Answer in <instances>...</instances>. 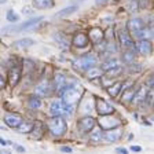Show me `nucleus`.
I'll return each mask as SVG.
<instances>
[{
  "label": "nucleus",
  "mask_w": 154,
  "mask_h": 154,
  "mask_svg": "<svg viewBox=\"0 0 154 154\" xmlns=\"http://www.w3.org/2000/svg\"><path fill=\"white\" fill-rule=\"evenodd\" d=\"M134 95H135V91L131 87H129L128 90L122 91V102H129V100H132L134 99Z\"/></svg>",
  "instance_id": "29"
},
{
  "label": "nucleus",
  "mask_w": 154,
  "mask_h": 154,
  "mask_svg": "<svg viewBox=\"0 0 154 154\" xmlns=\"http://www.w3.org/2000/svg\"><path fill=\"white\" fill-rule=\"evenodd\" d=\"M47 127L54 136H62L67 129L66 121L61 116H52V119H50L47 121Z\"/></svg>",
  "instance_id": "1"
},
{
  "label": "nucleus",
  "mask_w": 154,
  "mask_h": 154,
  "mask_svg": "<svg viewBox=\"0 0 154 154\" xmlns=\"http://www.w3.org/2000/svg\"><path fill=\"white\" fill-rule=\"evenodd\" d=\"M21 76H22V70H21V66L19 65H13L8 70V83L11 87H15L17 84L21 80Z\"/></svg>",
  "instance_id": "6"
},
{
  "label": "nucleus",
  "mask_w": 154,
  "mask_h": 154,
  "mask_svg": "<svg viewBox=\"0 0 154 154\" xmlns=\"http://www.w3.org/2000/svg\"><path fill=\"white\" fill-rule=\"evenodd\" d=\"M119 42H120V45H121L122 48H132L135 47L134 45V40L131 38V36L128 35V32L127 30H120L119 32Z\"/></svg>",
  "instance_id": "12"
},
{
  "label": "nucleus",
  "mask_w": 154,
  "mask_h": 154,
  "mask_svg": "<svg viewBox=\"0 0 154 154\" xmlns=\"http://www.w3.org/2000/svg\"><path fill=\"white\" fill-rule=\"evenodd\" d=\"M80 85L76 87H65V91L62 92V100L65 105H76L81 95V90L79 88Z\"/></svg>",
  "instance_id": "3"
},
{
  "label": "nucleus",
  "mask_w": 154,
  "mask_h": 154,
  "mask_svg": "<svg viewBox=\"0 0 154 154\" xmlns=\"http://www.w3.org/2000/svg\"><path fill=\"white\" fill-rule=\"evenodd\" d=\"M66 76L62 72H57L54 76V87L57 90H62L63 87H66Z\"/></svg>",
  "instance_id": "18"
},
{
  "label": "nucleus",
  "mask_w": 154,
  "mask_h": 154,
  "mask_svg": "<svg viewBox=\"0 0 154 154\" xmlns=\"http://www.w3.org/2000/svg\"><path fill=\"white\" fill-rule=\"evenodd\" d=\"M91 38L88 35H84V33H77V35H74L73 37V45L77 48H85L87 45L90 44Z\"/></svg>",
  "instance_id": "11"
},
{
  "label": "nucleus",
  "mask_w": 154,
  "mask_h": 154,
  "mask_svg": "<svg viewBox=\"0 0 154 154\" xmlns=\"http://www.w3.org/2000/svg\"><path fill=\"white\" fill-rule=\"evenodd\" d=\"M149 91H150V90H149L147 85H140L138 90L135 91V95H134L132 102H134L135 105H140V103H143V100L146 99V96H147Z\"/></svg>",
  "instance_id": "10"
},
{
  "label": "nucleus",
  "mask_w": 154,
  "mask_h": 154,
  "mask_svg": "<svg viewBox=\"0 0 154 154\" xmlns=\"http://www.w3.org/2000/svg\"><path fill=\"white\" fill-rule=\"evenodd\" d=\"M147 87L150 88V90H153V91H154V73L151 74V77L149 79V81H147Z\"/></svg>",
  "instance_id": "35"
},
{
  "label": "nucleus",
  "mask_w": 154,
  "mask_h": 154,
  "mask_svg": "<svg viewBox=\"0 0 154 154\" xmlns=\"http://www.w3.org/2000/svg\"><path fill=\"white\" fill-rule=\"evenodd\" d=\"M88 36H90L91 42L92 43H99L100 40H103V32L100 30L99 28H92L90 30V33H88Z\"/></svg>",
  "instance_id": "22"
},
{
  "label": "nucleus",
  "mask_w": 154,
  "mask_h": 154,
  "mask_svg": "<svg viewBox=\"0 0 154 154\" xmlns=\"http://www.w3.org/2000/svg\"><path fill=\"white\" fill-rule=\"evenodd\" d=\"M121 72V66H119V67H114V69H112V70H109V72H106L107 73V77H117V74Z\"/></svg>",
  "instance_id": "34"
},
{
  "label": "nucleus",
  "mask_w": 154,
  "mask_h": 154,
  "mask_svg": "<svg viewBox=\"0 0 154 154\" xmlns=\"http://www.w3.org/2000/svg\"><path fill=\"white\" fill-rule=\"evenodd\" d=\"M0 143H2V146H6V144H7V142L4 140V139H0Z\"/></svg>",
  "instance_id": "41"
},
{
  "label": "nucleus",
  "mask_w": 154,
  "mask_h": 154,
  "mask_svg": "<svg viewBox=\"0 0 154 154\" xmlns=\"http://www.w3.org/2000/svg\"><path fill=\"white\" fill-rule=\"evenodd\" d=\"M103 136H105L103 128H95L90 134V142L91 143H98V142H100L103 139Z\"/></svg>",
  "instance_id": "21"
},
{
  "label": "nucleus",
  "mask_w": 154,
  "mask_h": 154,
  "mask_svg": "<svg viewBox=\"0 0 154 154\" xmlns=\"http://www.w3.org/2000/svg\"><path fill=\"white\" fill-rule=\"evenodd\" d=\"M4 122L10 128H18L19 125L22 124V117L19 114H15V113H7L4 116Z\"/></svg>",
  "instance_id": "9"
},
{
  "label": "nucleus",
  "mask_w": 154,
  "mask_h": 154,
  "mask_svg": "<svg viewBox=\"0 0 154 154\" xmlns=\"http://www.w3.org/2000/svg\"><path fill=\"white\" fill-rule=\"evenodd\" d=\"M0 2H2V4H4V3L7 2V0H0Z\"/></svg>",
  "instance_id": "42"
},
{
  "label": "nucleus",
  "mask_w": 154,
  "mask_h": 154,
  "mask_svg": "<svg viewBox=\"0 0 154 154\" xmlns=\"http://www.w3.org/2000/svg\"><path fill=\"white\" fill-rule=\"evenodd\" d=\"M36 95H38L40 98H44V96H47L48 94H50V83L48 81H42L40 84H37V87H36Z\"/></svg>",
  "instance_id": "17"
},
{
  "label": "nucleus",
  "mask_w": 154,
  "mask_h": 154,
  "mask_svg": "<svg viewBox=\"0 0 154 154\" xmlns=\"http://www.w3.org/2000/svg\"><path fill=\"white\" fill-rule=\"evenodd\" d=\"M63 107L65 105L61 102V100H52L51 105H50V114L51 116H61L62 113H63Z\"/></svg>",
  "instance_id": "15"
},
{
  "label": "nucleus",
  "mask_w": 154,
  "mask_h": 154,
  "mask_svg": "<svg viewBox=\"0 0 154 154\" xmlns=\"http://www.w3.org/2000/svg\"><path fill=\"white\" fill-rule=\"evenodd\" d=\"M102 69H98V67H91V69H88L87 70V77L90 79V80H94V79H96V77L102 76Z\"/></svg>",
  "instance_id": "26"
},
{
  "label": "nucleus",
  "mask_w": 154,
  "mask_h": 154,
  "mask_svg": "<svg viewBox=\"0 0 154 154\" xmlns=\"http://www.w3.org/2000/svg\"><path fill=\"white\" fill-rule=\"evenodd\" d=\"M96 63V57L94 54H84L74 61V67L79 70H88Z\"/></svg>",
  "instance_id": "4"
},
{
  "label": "nucleus",
  "mask_w": 154,
  "mask_h": 154,
  "mask_svg": "<svg viewBox=\"0 0 154 154\" xmlns=\"http://www.w3.org/2000/svg\"><path fill=\"white\" fill-rule=\"evenodd\" d=\"M96 109H98V113H99L100 116L112 114V113L114 112V107L103 99H96Z\"/></svg>",
  "instance_id": "13"
},
{
  "label": "nucleus",
  "mask_w": 154,
  "mask_h": 154,
  "mask_svg": "<svg viewBox=\"0 0 154 154\" xmlns=\"http://www.w3.org/2000/svg\"><path fill=\"white\" fill-rule=\"evenodd\" d=\"M119 66H120L119 59H116V58H110V59H107V61L103 62L102 66H100V69H102L103 72H109V70H112V69H114V67H119Z\"/></svg>",
  "instance_id": "20"
},
{
  "label": "nucleus",
  "mask_w": 154,
  "mask_h": 154,
  "mask_svg": "<svg viewBox=\"0 0 154 154\" xmlns=\"http://www.w3.org/2000/svg\"><path fill=\"white\" fill-rule=\"evenodd\" d=\"M144 21L140 18H131L128 21V23H127V29H128V32L132 33V35H138L139 32H140L142 29L144 28Z\"/></svg>",
  "instance_id": "7"
},
{
  "label": "nucleus",
  "mask_w": 154,
  "mask_h": 154,
  "mask_svg": "<svg viewBox=\"0 0 154 154\" xmlns=\"http://www.w3.org/2000/svg\"><path fill=\"white\" fill-rule=\"evenodd\" d=\"M43 19V17H35V18H30L25 22L19 23V25H14V26H4L3 28V33H19L22 30H28V29L36 26L40 21Z\"/></svg>",
  "instance_id": "2"
},
{
  "label": "nucleus",
  "mask_w": 154,
  "mask_h": 154,
  "mask_svg": "<svg viewBox=\"0 0 154 154\" xmlns=\"http://www.w3.org/2000/svg\"><path fill=\"white\" fill-rule=\"evenodd\" d=\"M131 150L132 151H140V147H139V146H132Z\"/></svg>",
  "instance_id": "38"
},
{
  "label": "nucleus",
  "mask_w": 154,
  "mask_h": 154,
  "mask_svg": "<svg viewBox=\"0 0 154 154\" xmlns=\"http://www.w3.org/2000/svg\"><path fill=\"white\" fill-rule=\"evenodd\" d=\"M135 47H136V50H138L139 54L144 55V57H150V55L153 54V44H151V42L147 40V38L140 40Z\"/></svg>",
  "instance_id": "8"
},
{
  "label": "nucleus",
  "mask_w": 154,
  "mask_h": 154,
  "mask_svg": "<svg viewBox=\"0 0 154 154\" xmlns=\"http://www.w3.org/2000/svg\"><path fill=\"white\" fill-rule=\"evenodd\" d=\"M119 153H122V154H127V149H117Z\"/></svg>",
  "instance_id": "39"
},
{
  "label": "nucleus",
  "mask_w": 154,
  "mask_h": 154,
  "mask_svg": "<svg viewBox=\"0 0 154 154\" xmlns=\"http://www.w3.org/2000/svg\"><path fill=\"white\" fill-rule=\"evenodd\" d=\"M106 2H109V0H95L96 4H105Z\"/></svg>",
  "instance_id": "37"
},
{
  "label": "nucleus",
  "mask_w": 154,
  "mask_h": 154,
  "mask_svg": "<svg viewBox=\"0 0 154 154\" xmlns=\"http://www.w3.org/2000/svg\"><path fill=\"white\" fill-rule=\"evenodd\" d=\"M151 30H153V28H146V26H144L140 32L136 35V37H139L140 40H143V38H147L149 40L150 37H153V32H151Z\"/></svg>",
  "instance_id": "27"
},
{
  "label": "nucleus",
  "mask_w": 154,
  "mask_h": 154,
  "mask_svg": "<svg viewBox=\"0 0 154 154\" xmlns=\"http://www.w3.org/2000/svg\"><path fill=\"white\" fill-rule=\"evenodd\" d=\"M6 17H7V21H10V22L15 23V22H18V21H19V15L15 13V11H14L13 8L7 11V15Z\"/></svg>",
  "instance_id": "31"
},
{
  "label": "nucleus",
  "mask_w": 154,
  "mask_h": 154,
  "mask_svg": "<svg viewBox=\"0 0 154 154\" xmlns=\"http://www.w3.org/2000/svg\"><path fill=\"white\" fill-rule=\"evenodd\" d=\"M77 10H79V7H77L76 4H73V6L65 7V8H62L61 11H58V13L55 14V17H58V18H62V17H67V15H72V14H73V13H76Z\"/></svg>",
  "instance_id": "24"
},
{
  "label": "nucleus",
  "mask_w": 154,
  "mask_h": 154,
  "mask_svg": "<svg viewBox=\"0 0 154 154\" xmlns=\"http://www.w3.org/2000/svg\"><path fill=\"white\" fill-rule=\"evenodd\" d=\"M94 127H95V120L90 116H87V117H83L77 121V131L80 132L81 135L84 134H88L90 131H92Z\"/></svg>",
  "instance_id": "5"
},
{
  "label": "nucleus",
  "mask_w": 154,
  "mask_h": 154,
  "mask_svg": "<svg viewBox=\"0 0 154 154\" xmlns=\"http://www.w3.org/2000/svg\"><path fill=\"white\" fill-rule=\"evenodd\" d=\"M120 138H121V131H120L119 128H112L105 132L103 140L109 142V143H113V142H119Z\"/></svg>",
  "instance_id": "14"
},
{
  "label": "nucleus",
  "mask_w": 154,
  "mask_h": 154,
  "mask_svg": "<svg viewBox=\"0 0 154 154\" xmlns=\"http://www.w3.org/2000/svg\"><path fill=\"white\" fill-rule=\"evenodd\" d=\"M136 52H138V50H136V47H132V48H128L127 51L122 54V62L127 65H131L134 63L135 58H136Z\"/></svg>",
  "instance_id": "16"
},
{
  "label": "nucleus",
  "mask_w": 154,
  "mask_h": 154,
  "mask_svg": "<svg viewBox=\"0 0 154 154\" xmlns=\"http://www.w3.org/2000/svg\"><path fill=\"white\" fill-rule=\"evenodd\" d=\"M54 38L57 40L58 44L61 45V47H63V48L67 47V44H69V43H67V40H66V37H65L62 33H54Z\"/></svg>",
  "instance_id": "30"
},
{
  "label": "nucleus",
  "mask_w": 154,
  "mask_h": 154,
  "mask_svg": "<svg viewBox=\"0 0 154 154\" xmlns=\"http://www.w3.org/2000/svg\"><path fill=\"white\" fill-rule=\"evenodd\" d=\"M29 106L32 107V109H38L40 106H42V100H40V98L37 96H32L30 99H29Z\"/></svg>",
  "instance_id": "32"
},
{
  "label": "nucleus",
  "mask_w": 154,
  "mask_h": 154,
  "mask_svg": "<svg viewBox=\"0 0 154 154\" xmlns=\"http://www.w3.org/2000/svg\"><path fill=\"white\" fill-rule=\"evenodd\" d=\"M80 2H85V0H80Z\"/></svg>",
  "instance_id": "43"
},
{
  "label": "nucleus",
  "mask_w": 154,
  "mask_h": 154,
  "mask_svg": "<svg viewBox=\"0 0 154 154\" xmlns=\"http://www.w3.org/2000/svg\"><path fill=\"white\" fill-rule=\"evenodd\" d=\"M74 106H76V105H65V107H63V113L67 116V117H70V116L73 114V112H74Z\"/></svg>",
  "instance_id": "33"
},
{
  "label": "nucleus",
  "mask_w": 154,
  "mask_h": 154,
  "mask_svg": "<svg viewBox=\"0 0 154 154\" xmlns=\"http://www.w3.org/2000/svg\"><path fill=\"white\" fill-rule=\"evenodd\" d=\"M129 7H131V10L129 11H138V2H135V4H134V2H131V4H129Z\"/></svg>",
  "instance_id": "36"
},
{
  "label": "nucleus",
  "mask_w": 154,
  "mask_h": 154,
  "mask_svg": "<svg viewBox=\"0 0 154 154\" xmlns=\"http://www.w3.org/2000/svg\"><path fill=\"white\" fill-rule=\"evenodd\" d=\"M55 6L54 0H33V7L38 10H48Z\"/></svg>",
  "instance_id": "19"
},
{
  "label": "nucleus",
  "mask_w": 154,
  "mask_h": 154,
  "mask_svg": "<svg viewBox=\"0 0 154 154\" xmlns=\"http://www.w3.org/2000/svg\"><path fill=\"white\" fill-rule=\"evenodd\" d=\"M120 91H122V83H121V81L113 84V85H110L109 88H107V92H109L112 96H117Z\"/></svg>",
  "instance_id": "25"
},
{
  "label": "nucleus",
  "mask_w": 154,
  "mask_h": 154,
  "mask_svg": "<svg viewBox=\"0 0 154 154\" xmlns=\"http://www.w3.org/2000/svg\"><path fill=\"white\" fill-rule=\"evenodd\" d=\"M32 45H35V40H32V38H22V40H18L14 43V48H18V50H26Z\"/></svg>",
  "instance_id": "23"
},
{
  "label": "nucleus",
  "mask_w": 154,
  "mask_h": 154,
  "mask_svg": "<svg viewBox=\"0 0 154 154\" xmlns=\"http://www.w3.org/2000/svg\"><path fill=\"white\" fill-rule=\"evenodd\" d=\"M62 150H63V151H67V153H70L72 149H70V147H66V146H63V147H62Z\"/></svg>",
  "instance_id": "40"
},
{
  "label": "nucleus",
  "mask_w": 154,
  "mask_h": 154,
  "mask_svg": "<svg viewBox=\"0 0 154 154\" xmlns=\"http://www.w3.org/2000/svg\"><path fill=\"white\" fill-rule=\"evenodd\" d=\"M33 128H35V125H33L32 122H22L17 129H18V132H21V134H26V132L33 131Z\"/></svg>",
  "instance_id": "28"
}]
</instances>
